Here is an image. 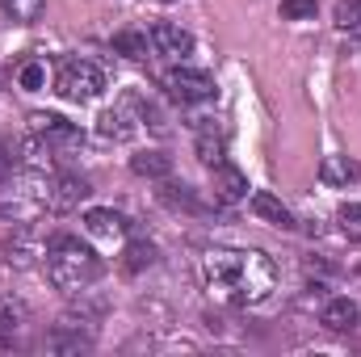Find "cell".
Here are the masks:
<instances>
[{"instance_id": "1", "label": "cell", "mask_w": 361, "mask_h": 357, "mask_svg": "<svg viewBox=\"0 0 361 357\" xmlns=\"http://www.w3.org/2000/svg\"><path fill=\"white\" fill-rule=\"evenodd\" d=\"M202 277L219 298H227L235 307L265 303L277 286L273 261L265 253H252V248H210L202 257Z\"/></svg>"}, {"instance_id": "2", "label": "cell", "mask_w": 361, "mask_h": 357, "mask_svg": "<svg viewBox=\"0 0 361 357\" xmlns=\"http://www.w3.org/2000/svg\"><path fill=\"white\" fill-rule=\"evenodd\" d=\"M47 273L59 290H85L101 277V261L89 244H80L72 236H55L47 248Z\"/></svg>"}, {"instance_id": "3", "label": "cell", "mask_w": 361, "mask_h": 357, "mask_svg": "<svg viewBox=\"0 0 361 357\" xmlns=\"http://www.w3.org/2000/svg\"><path fill=\"white\" fill-rule=\"evenodd\" d=\"M101 89H105V76H101V68H97V63H89V59H63V63H59L55 92H59L63 101L85 105V101H97Z\"/></svg>"}, {"instance_id": "4", "label": "cell", "mask_w": 361, "mask_h": 357, "mask_svg": "<svg viewBox=\"0 0 361 357\" xmlns=\"http://www.w3.org/2000/svg\"><path fill=\"white\" fill-rule=\"evenodd\" d=\"M164 85L169 92L185 101V105H197V101H210L214 97V80L206 76V72H197V68H173L169 76H164Z\"/></svg>"}, {"instance_id": "5", "label": "cell", "mask_w": 361, "mask_h": 357, "mask_svg": "<svg viewBox=\"0 0 361 357\" xmlns=\"http://www.w3.org/2000/svg\"><path fill=\"white\" fill-rule=\"evenodd\" d=\"M152 47H156L160 55H169V59H185V55L193 51V34L180 30V25H173V21H156V25H152Z\"/></svg>"}, {"instance_id": "6", "label": "cell", "mask_w": 361, "mask_h": 357, "mask_svg": "<svg viewBox=\"0 0 361 357\" xmlns=\"http://www.w3.org/2000/svg\"><path fill=\"white\" fill-rule=\"evenodd\" d=\"M126 227H130V223H126L118 210H105V206L85 210V231L97 236V240H122V236H126Z\"/></svg>"}, {"instance_id": "7", "label": "cell", "mask_w": 361, "mask_h": 357, "mask_svg": "<svg viewBox=\"0 0 361 357\" xmlns=\"http://www.w3.org/2000/svg\"><path fill=\"white\" fill-rule=\"evenodd\" d=\"M80 198H89V181L80 177H55L47 185V206L51 210H72Z\"/></svg>"}, {"instance_id": "8", "label": "cell", "mask_w": 361, "mask_h": 357, "mask_svg": "<svg viewBox=\"0 0 361 357\" xmlns=\"http://www.w3.org/2000/svg\"><path fill=\"white\" fill-rule=\"evenodd\" d=\"M214 198H219V202H240V198H248V177H244L235 164L219 160V164H214Z\"/></svg>"}, {"instance_id": "9", "label": "cell", "mask_w": 361, "mask_h": 357, "mask_svg": "<svg viewBox=\"0 0 361 357\" xmlns=\"http://www.w3.org/2000/svg\"><path fill=\"white\" fill-rule=\"evenodd\" d=\"M319 320H324V328H332V332H353L361 324V307L353 298H332Z\"/></svg>"}, {"instance_id": "10", "label": "cell", "mask_w": 361, "mask_h": 357, "mask_svg": "<svg viewBox=\"0 0 361 357\" xmlns=\"http://www.w3.org/2000/svg\"><path fill=\"white\" fill-rule=\"evenodd\" d=\"M252 210L265 219V223H273V227H281V231H290L294 227V214L281 206V198H273L269 189H261V193H252Z\"/></svg>"}, {"instance_id": "11", "label": "cell", "mask_w": 361, "mask_h": 357, "mask_svg": "<svg viewBox=\"0 0 361 357\" xmlns=\"http://www.w3.org/2000/svg\"><path fill=\"white\" fill-rule=\"evenodd\" d=\"M30 122H34V135H42V139H63V143H76L80 139V131L68 118H59V114H34Z\"/></svg>"}, {"instance_id": "12", "label": "cell", "mask_w": 361, "mask_h": 357, "mask_svg": "<svg viewBox=\"0 0 361 357\" xmlns=\"http://www.w3.org/2000/svg\"><path fill=\"white\" fill-rule=\"evenodd\" d=\"M101 135H105V139H130V135H135L130 105H114L109 114H101Z\"/></svg>"}, {"instance_id": "13", "label": "cell", "mask_w": 361, "mask_h": 357, "mask_svg": "<svg viewBox=\"0 0 361 357\" xmlns=\"http://www.w3.org/2000/svg\"><path fill=\"white\" fill-rule=\"evenodd\" d=\"M319 177L328 181V185H349V181H357V164L349 156H324Z\"/></svg>"}, {"instance_id": "14", "label": "cell", "mask_w": 361, "mask_h": 357, "mask_svg": "<svg viewBox=\"0 0 361 357\" xmlns=\"http://www.w3.org/2000/svg\"><path fill=\"white\" fill-rule=\"evenodd\" d=\"M130 169H135L139 177H169V173H173V160H169L164 152H139V156L130 160Z\"/></svg>"}, {"instance_id": "15", "label": "cell", "mask_w": 361, "mask_h": 357, "mask_svg": "<svg viewBox=\"0 0 361 357\" xmlns=\"http://www.w3.org/2000/svg\"><path fill=\"white\" fill-rule=\"evenodd\" d=\"M21 320H25V311H21V303H17V298H8V294H0V341H8V337H17V328H21Z\"/></svg>"}, {"instance_id": "16", "label": "cell", "mask_w": 361, "mask_h": 357, "mask_svg": "<svg viewBox=\"0 0 361 357\" xmlns=\"http://www.w3.org/2000/svg\"><path fill=\"white\" fill-rule=\"evenodd\" d=\"M197 156H202V164H219L223 160V135L214 126H202L197 131Z\"/></svg>"}, {"instance_id": "17", "label": "cell", "mask_w": 361, "mask_h": 357, "mask_svg": "<svg viewBox=\"0 0 361 357\" xmlns=\"http://www.w3.org/2000/svg\"><path fill=\"white\" fill-rule=\"evenodd\" d=\"M47 8V0H0V13L13 21H38Z\"/></svg>"}, {"instance_id": "18", "label": "cell", "mask_w": 361, "mask_h": 357, "mask_svg": "<svg viewBox=\"0 0 361 357\" xmlns=\"http://www.w3.org/2000/svg\"><path fill=\"white\" fill-rule=\"evenodd\" d=\"M114 51L126 55V59H143V55H147V34L122 30V34H114Z\"/></svg>"}, {"instance_id": "19", "label": "cell", "mask_w": 361, "mask_h": 357, "mask_svg": "<svg viewBox=\"0 0 361 357\" xmlns=\"http://www.w3.org/2000/svg\"><path fill=\"white\" fill-rule=\"evenodd\" d=\"M336 25L361 34V0H341V4H336Z\"/></svg>"}, {"instance_id": "20", "label": "cell", "mask_w": 361, "mask_h": 357, "mask_svg": "<svg viewBox=\"0 0 361 357\" xmlns=\"http://www.w3.org/2000/svg\"><path fill=\"white\" fill-rule=\"evenodd\" d=\"M152 261H156V244L139 240V244H130V248H126V269H130V273H139V269L152 265Z\"/></svg>"}, {"instance_id": "21", "label": "cell", "mask_w": 361, "mask_h": 357, "mask_svg": "<svg viewBox=\"0 0 361 357\" xmlns=\"http://www.w3.org/2000/svg\"><path fill=\"white\" fill-rule=\"evenodd\" d=\"M281 17L286 21H307V17H315V0H281Z\"/></svg>"}, {"instance_id": "22", "label": "cell", "mask_w": 361, "mask_h": 357, "mask_svg": "<svg viewBox=\"0 0 361 357\" xmlns=\"http://www.w3.org/2000/svg\"><path fill=\"white\" fill-rule=\"evenodd\" d=\"M341 227H345L349 236H361V206H357V202L341 206Z\"/></svg>"}, {"instance_id": "23", "label": "cell", "mask_w": 361, "mask_h": 357, "mask_svg": "<svg viewBox=\"0 0 361 357\" xmlns=\"http://www.w3.org/2000/svg\"><path fill=\"white\" fill-rule=\"evenodd\" d=\"M42 85H47V72H42L38 63H25V68H21V89L38 92V89H42Z\"/></svg>"}, {"instance_id": "24", "label": "cell", "mask_w": 361, "mask_h": 357, "mask_svg": "<svg viewBox=\"0 0 361 357\" xmlns=\"http://www.w3.org/2000/svg\"><path fill=\"white\" fill-rule=\"evenodd\" d=\"M164 4H177V0H164Z\"/></svg>"}]
</instances>
